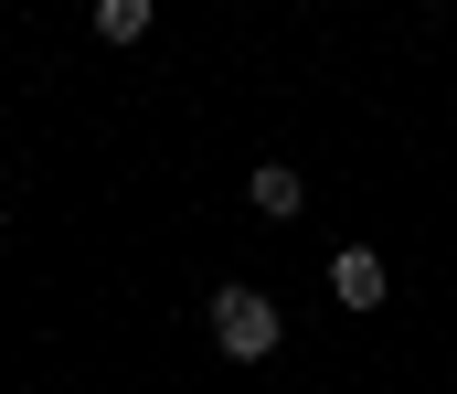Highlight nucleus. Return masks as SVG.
Returning <instances> with one entry per match:
<instances>
[{"instance_id":"4","label":"nucleus","mask_w":457,"mask_h":394,"mask_svg":"<svg viewBox=\"0 0 457 394\" xmlns=\"http://www.w3.org/2000/svg\"><path fill=\"white\" fill-rule=\"evenodd\" d=\"M149 32V0H96V43H138Z\"/></svg>"},{"instance_id":"3","label":"nucleus","mask_w":457,"mask_h":394,"mask_svg":"<svg viewBox=\"0 0 457 394\" xmlns=\"http://www.w3.org/2000/svg\"><path fill=\"white\" fill-rule=\"evenodd\" d=\"M245 192H255V214H277V224H287V214H298V203H309V181H298V171H287V160H266V171H255V181H245Z\"/></svg>"},{"instance_id":"1","label":"nucleus","mask_w":457,"mask_h":394,"mask_svg":"<svg viewBox=\"0 0 457 394\" xmlns=\"http://www.w3.org/2000/svg\"><path fill=\"white\" fill-rule=\"evenodd\" d=\"M203 320H213V352H224V363H266V352L287 341V320H277V298H266V288H213V309H203Z\"/></svg>"},{"instance_id":"2","label":"nucleus","mask_w":457,"mask_h":394,"mask_svg":"<svg viewBox=\"0 0 457 394\" xmlns=\"http://www.w3.org/2000/svg\"><path fill=\"white\" fill-rule=\"evenodd\" d=\"M383 288H394V266L372 256V246H341V256H330V298H341V309H383Z\"/></svg>"}]
</instances>
